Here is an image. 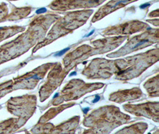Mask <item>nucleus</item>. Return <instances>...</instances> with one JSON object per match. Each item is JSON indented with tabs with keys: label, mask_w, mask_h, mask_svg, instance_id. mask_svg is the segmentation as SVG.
I'll use <instances>...</instances> for the list:
<instances>
[{
	"label": "nucleus",
	"mask_w": 159,
	"mask_h": 134,
	"mask_svg": "<svg viewBox=\"0 0 159 134\" xmlns=\"http://www.w3.org/2000/svg\"><path fill=\"white\" fill-rule=\"evenodd\" d=\"M132 0H117L116 2H112V6L110 8L111 10H113L114 8H115L116 7L121 5V4H125V3H127L128 2H130Z\"/></svg>",
	"instance_id": "2"
},
{
	"label": "nucleus",
	"mask_w": 159,
	"mask_h": 134,
	"mask_svg": "<svg viewBox=\"0 0 159 134\" xmlns=\"http://www.w3.org/2000/svg\"><path fill=\"white\" fill-rule=\"evenodd\" d=\"M69 49V48H67V49H63V50L60 51V52H58V53H57L56 54H55V56H61L63 54H64L67 51H68Z\"/></svg>",
	"instance_id": "5"
},
{
	"label": "nucleus",
	"mask_w": 159,
	"mask_h": 134,
	"mask_svg": "<svg viewBox=\"0 0 159 134\" xmlns=\"http://www.w3.org/2000/svg\"><path fill=\"white\" fill-rule=\"evenodd\" d=\"M150 4H143V5H142V6H140V8H146L147 7H148V6H149Z\"/></svg>",
	"instance_id": "8"
},
{
	"label": "nucleus",
	"mask_w": 159,
	"mask_h": 134,
	"mask_svg": "<svg viewBox=\"0 0 159 134\" xmlns=\"http://www.w3.org/2000/svg\"><path fill=\"white\" fill-rule=\"evenodd\" d=\"M94 32V30H93V31H91L88 35H87L85 36H87V37H88V36H89L90 35H93V33Z\"/></svg>",
	"instance_id": "11"
},
{
	"label": "nucleus",
	"mask_w": 159,
	"mask_h": 134,
	"mask_svg": "<svg viewBox=\"0 0 159 134\" xmlns=\"http://www.w3.org/2000/svg\"><path fill=\"white\" fill-rule=\"evenodd\" d=\"M16 29L9 28L7 29H1V31H0V41L6 39V38H7L8 36H11L13 35V31Z\"/></svg>",
	"instance_id": "1"
},
{
	"label": "nucleus",
	"mask_w": 159,
	"mask_h": 134,
	"mask_svg": "<svg viewBox=\"0 0 159 134\" xmlns=\"http://www.w3.org/2000/svg\"><path fill=\"white\" fill-rule=\"evenodd\" d=\"M148 42H149V41L148 39H144V40H143V41H141L139 43H138L132 49H137L138 47H139L140 45H141L143 44H144L145 43H148Z\"/></svg>",
	"instance_id": "4"
},
{
	"label": "nucleus",
	"mask_w": 159,
	"mask_h": 134,
	"mask_svg": "<svg viewBox=\"0 0 159 134\" xmlns=\"http://www.w3.org/2000/svg\"><path fill=\"white\" fill-rule=\"evenodd\" d=\"M89 108H85V109H83V112L85 114H87L88 112L89 111Z\"/></svg>",
	"instance_id": "9"
},
{
	"label": "nucleus",
	"mask_w": 159,
	"mask_h": 134,
	"mask_svg": "<svg viewBox=\"0 0 159 134\" xmlns=\"http://www.w3.org/2000/svg\"><path fill=\"white\" fill-rule=\"evenodd\" d=\"M58 96V93H56L55 95H54V99H55V98H56V97H57Z\"/></svg>",
	"instance_id": "12"
},
{
	"label": "nucleus",
	"mask_w": 159,
	"mask_h": 134,
	"mask_svg": "<svg viewBox=\"0 0 159 134\" xmlns=\"http://www.w3.org/2000/svg\"><path fill=\"white\" fill-rule=\"evenodd\" d=\"M100 97L99 95H95V98L94 99L93 103H95L98 102L100 100Z\"/></svg>",
	"instance_id": "7"
},
{
	"label": "nucleus",
	"mask_w": 159,
	"mask_h": 134,
	"mask_svg": "<svg viewBox=\"0 0 159 134\" xmlns=\"http://www.w3.org/2000/svg\"><path fill=\"white\" fill-rule=\"evenodd\" d=\"M47 12V10H46V8H41V9H39V10H38L37 11H36V13L37 14H41V13H45V12Z\"/></svg>",
	"instance_id": "6"
},
{
	"label": "nucleus",
	"mask_w": 159,
	"mask_h": 134,
	"mask_svg": "<svg viewBox=\"0 0 159 134\" xmlns=\"http://www.w3.org/2000/svg\"><path fill=\"white\" fill-rule=\"evenodd\" d=\"M76 75V72H73L72 73H71L70 74V76H75Z\"/></svg>",
	"instance_id": "10"
},
{
	"label": "nucleus",
	"mask_w": 159,
	"mask_h": 134,
	"mask_svg": "<svg viewBox=\"0 0 159 134\" xmlns=\"http://www.w3.org/2000/svg\"><path fill=\"white\" fill-rule=\"evenodd\" d=\"M7 13V9L5 6L0 7V21H1Z\"/></svg>",
	"instance_id": "3"
}]
</instances>
